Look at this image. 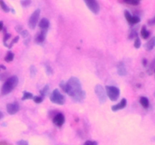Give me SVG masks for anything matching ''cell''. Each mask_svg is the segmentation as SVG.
Returning a JSON list of instances; mask_svg holds the SVG:
<instances>
[{
	"mask_svg": "<svg viewBox=\"0 0 155 145\" xmlns=\"http://www.w3.org/2000/svg\"><path fill=\"white\" fill-rule=\"evenodd\" d=\"M59 86L75 102H81L86 98V92L82 89L81 83L77 77H71L67 82L61 81Z\"/></svg>",
	"mask_w": 155,
	"mask_h": 145,
	"instance_id": "1",
	"label": "cell"
},
{
	"mask_svg": "<svg viewBox=\"0 0 155 145\" xmlns=\"http://www.w3.org/2000/svg\"><path fill=\"white\" fill-rule=\"evenodd\" d=\"M18 82H19V79L17 76H12L8 77L2 86L1 95L2 96L8 95L17 87Z\"/></svg>",
	"mask_w": 155,
	"mask_h": 145,
	"instance_id": "2",
	"label": "cell"
},
{
	"mask_svg": "<svg viewBox=\"0 0 155 145\" xmlns=\"http://www.w3.org/2000/svg\"><path fill=\"white\" fill-rule=\"evenodd\" d=\"M106 95L111 101H117L120 95V91L116 86L106 85L105 87Z\"/></svg>",
	"mask_w": 155,
	"mask_h": 145,
	"instance_id": "3",
	"label": "cell"
},
{
	"mask_svg": "<svg viewBox=\"0 0 155 145\" xmlns=\"http://www.w3.org/2000/svg\"><path fill=\"white\" fill-rule=\"evenodd\" d=\"M50 101L58 105H63L65 103V97L60 92L58 89H54L49 97Z\"/></svg>",
	"mask_w": 155,
	"mask_h": 145,
	"instance_id": "4",
	"label": "cell"
},
{
	"mask_svg": "<svg viewBox=\"0 0 155 145\" xmlns=\"http://www.w3.org/2000/svg\"><path fill=\"white\" fill-rule=\"evenodd\" d=\"M95 93L97 95L100 104H104L107 100V95H106V91L102 85L98 84L95 87Z\"/></svg>",
	"mask_w": 155,
	"mask_h": 145,
	"instance_id": "5",
	"label": "cell"
},
{
	"mask_svg": "<svg viewBox=\"0 0 155 145\" xmlns=\"http://www.w3.org/2000/svg\"><path fill=\"white\" fill-rule=\"evenodd\" d=\"M40 9H36L33 12L31 15H30V18H29L28 21V27H30L31 30H34L36 28V25L38 24V21H39V16H40Z\"/></svg>",
	"mask_w": 155,
	"mask_h": 145,
	"instance_id": "6",
	"label": "cell"
},
{
	"mask_svg": "<svg viewBox=\"0 0 155 145\" xmlns=\"http://www.w3.org/2000/svg\"><path fill=\"white\" fill-rule=\"evenodd\" d=\"M88 8L93 14H97L100 11V6L97 0H83Z\"/></svg>",
	"mask_w": 155,
	"mask_h": 145,
	"instance_id": "7",
	"label": "cell"
},
{
	"mask_svg": "<svg viewBox=\"0 0 155 145\" xmlns=\"http://www.w3.org/2000/svg\"><path fill=\"white\" fill-rule=\"evenodd\" d=\"M124 16H125V18L127 21V22L130 24H131V25H136V24H139L141 21V19L139 17L132 15L130 14V12L128 11H124Z\"/></svg>",
	"mask_w": 155,
	"mask_h": 145,
	"instance_id": "8",
	"label": "cell"
},
{
	"mask_svg": "<svg viewBox=\"0 0 155 145\" xmlns=\"http://www.w3.org/2000/svg\"><path fill=\"white\" fill-rule=\"evenodd\" d=\"M20 110V105L18 102L9 103L6 105V110L10 115H14L18 113Z\"/></svg>",
	"mask_w": 155,
	"mask_h": 145,
	"instance_id": "9",
	"label": "cell"
},
{
	"mask_svg": "<svg viewBox=\"0 0 155 145\" xmlns=\"http://www.w3.org/2000/svg\"><path fill=\"white\" fill-rule=\"evenodd\" d=\"M65 122V118L63 113H58L53 118V122L57 127H61Z\"/></svg>",
	"mask_w": 155,
	"mask_h": 145,
	"instance_id": "10",
	"label": "cell"
},
{
	"mask_svg": "<svg viewBox=\"0 0 155 145\" xmlns=\"http://www.w3.org/2000/svg\"><path fill=\"white\" fill-rule=\"evenodd\" d=\"M127 105V100L126 98H123L120 101V102L118 103V104H115V105L111 106V110L112 111L116 112L118 110H123V109L125 108Z\"/></svg>",
	"mask_w": 155,
	"mask_h": 145,
	"instance_id": "11",
	"label": "cell"
},
{
	"mask_svg": "<svg viewBox=\"0 0 155 145\" xmlns=\"http://www.w3.org/2000/svg\"><path fill=\"white\" fill-rule=\"evenodd\" d=\"M117 73L118 75L120 76H125L127 74V70L126 69L125 64L124 62L120 61L117 63Z\"/></svg>",
	"mask_w": 155,
	"mask_h": 145,
	"instance_id": "12",
	"label": "cell"
},
{
	"mask_svg": "<svg viewBox=\"0 0 155 145\" xmlns=\"http://www.w3.org/2000/svg\"><path fill=\"white\" fill-rule=\"evenodd\" d=\"M47 30H42L40 33L36 36V42L37 44H42L45 40V36H46Z\"/></svg>",
	"mask_w": 155,
	"mask_h": 145,
	"instance_id": "13",
	"label": "cell"
},
{
	"mask_svg": "<svg viewBox=\"0 0 155 145\" xmlns=\"http://www.w3.org/2000/svg\"><path fill=\"white\" fill-rule=\"evenodd\" d=\"M155 47V36H153L148 42L144 45V48L146 51H151L154 49V48Z\"/></svg>",
	"mask_w": 155,
	"mask_h": 145,
	"instance_id": "14",
	"label": "cell"
},
{
	"mask_svg": "<svg viewBox=\"0 0 155 145\" xmlns=\"http://www.w3.org/2000/svg\"><path fill=\"white\" fill-rule=\"evenodd\" d=\"M50 26V22L47 18H43L41 19V21L39 23V27L41 28V30H48V28Z\"/></svg>",
	"mask_w": 155,
	"mask_h": 145,
	"instance_id": "15",
	"label": "cell"
},
{
	"mask_svg": "<svg viewBox=\"0 0 155 145\" xmlns=\"http://www.w3.org/2000/svg\"><path fill=\"white\" fill-rule=\"evenodd\" d=\"M139 102H140V104L144 107L145 109H148L149 107V100H148V98L146 97H141L140 100H139Z\"/></svg>",
	"mask_w": 155,
	"mask_h": 145,
	"instance_id": "16",
	"label": "cell"
},
{
	"mask_svg": "<svg viewBox=\"0 0 155 145\" xmlns=\"http://www.w3.org/2000/svg\"><path fill=\"white\" fill-rule=\"evenodd\" d=\"M141 36L144 39H147L149 38L150 32L147 30L146 26H142V29H141Z\"/></svg>",
	"mask_w": 155,
	"mask_h": 145,
	"instance_id": "17",
	"label": "cell"
},
{
	"mask_svg": "<svg viewBox=\"0 0 155 145\" xmlns=\"http://www.w3.org/2000/svg\"><path fill=\"white\" fill-rule=\"evenodd\" d=\"M0 7L2 9L3 11H5V13H8L11 11V8L7 5L5 2L4 0H0Z\"/></svg>",
	"mask_w": 155,
	"mask_h": 145,
	"instance_id": "18",
	"label": "cell"
},
{
	"mask_svg": "<svg viewBox=\"0 0 155 145\" xmlns=\"http://www.w3.org/2000/svg\"><path fill=\"white\" fill-rule=\"evenodd\" d=\"M49 85H45L44 86L43 89H42V90L39 91V93H40L41 96L45 97L46 96V95H48V93H49Z\"/></svg>",
	"mask_w": 155,
	"mask_h": 145,
	"instance_id": "19",
	"label": "cell"
},
{
	"mask_svg": "<svg viewBox=\"0 0 155 145\" xmlns=\"http://www.w3.org/2000/svg\"><path fill=\"white\" fill-rule=\"evenodd\" d=\"M14 57H15V54H14L12 51H8L7 54H6L5 57V60L6 62H12V60H14Z\"/></svg>",
	"mask_w": 155,
	"mask_h": 145,
	"instance_id": "20",
	"label": "cell"
},
{
	"mask_svg": "<svg viewBox=\"0 0 155 145\" xmlns=\"http://www.w3.org/2000/svg\"><path fill=\"white\" fill-rule=\"evenodd\" d=\"M33 94L28 92H24V94H23V97L21 98V100H22V101H25V100H31L33 99Z\"/></svg>",
	"mask_w": 155,
	"mask_h": 145,
	"instance_id": "21",
	"label": "cell"
},
{
	"mask_svg": "<svg viewBox=\"0 0 155 145\" xmlns=\"http://www.w3.org/2000/svg\"><path fill=\"white\" fill-rule=\"evenodd\" d=\"M126 4L130 5H138L140 3L141 0H124Z\"/></svg>",
	"mask_w": 155,
	"mask_h": 145,
	"instance_id": "22",
	"label": "cell"
},
{
	"mask_svg": "<svg viewBox=\"0 0 155 145\" xmlns=\"http://www.w3.org/2000/svg\"><path fill=\"white\" fill-rule=\"evenodd\" d=\"M154 68H155V59L153 60V61L151 62V64H150V66H149V67H148V75H151V74L153 73Z\"/></svg>",
	"mask_w": 155,
	"mask_h": 145,
	"instance_id": "23",
	"label": "cell"
},
{
	"mask_svg": "<svg viewBox=\"0 0 155 145\" xmlns=\"http://www.w3.org/2000/svg\"><path fill=\"white\" fill-rule=\"evenodd\" d=\"M11 36H12V35H11L10 33H5L4 34V37H3V44H4V45L5 47H7V42L8 40L10 39Z\"/></svg>",
	"mask_w": 155,
	"mask_h": 145,
	"instance_id": "24",
	"label": "cell"
},
{
	"mask_svg": "<svg viewBox=\"0 0 155 145\" xmlns=\"http://www.w3.org/2000/svg\"><path fill=\"white\" fill-rule=\"evenodd\" d=\"M138 33L137 31H136V30H132L131 31H130V34H129V39H134V38H136L138 37Z\"/></svg>",
	"mask_w": 155,
	"mask_h": 145,
	"instance_id": "25",
	"label": "cell"
},
{
	"mask_svg": "<svg viewBox=\"0 0 155 145\" xmlns=\"http://www.w3.org/2000/svg\"><path fill=\"white\" fill-rule=\"evenodd\" d=\"M36 68L35 66H31L30 68V77L31 78H34L36 76Z\"/></svg>",
	"mask_w": 155,
	"mask_h": 145,
	"instance_id": "26",
	"label": "cell"
},
{
	"mask_svg": "<svg viewBox=\"0 0 155 145\" xmlns=\"http://www.w3.org/2000/svg\"><path fill=\"white\" fill-rule=\"evenodd\" d=\"M43 98L44 97L42 96H33V101H34L35 103H36V104H40V103L42 102V101H43Z\"/></svg>",
	"mask_w": 155,
	"mask_h": 145,
	"instance_id": "27",
	"label": "cell"
},
{
	"mask_svg": "<svg viewBox=\"0 0 155 145\" xmlns=\"http://www.w3.org/2000/svg\"><path fill=\"white\" fill-rule=\"evenodd\" d=\"M141 45H142V42H141V39H139V36H138V37H136V39H135L134 47L138 49V48H140Z\"/></svg>",
	"mask_w": 155,
	"mask_h": 145,
	"instance_id": "28",
	"label": "cell"
},
{
	"mask_svg": "<svg viewBox=\"0 0 155 145\" xmlns=\"http://www.w3.org/2000/svg\"><path fill=\"white\" fill-rule=\"evenodd\" d=\"M31 4V0H21V5L22 7L27 8Z\"/></svg>",
	"mask_w": 155,
	"mask_h": 145,
	"instance_id": "29",
	"label": "cell"
},
{
	"mask_svg": "<svg viewBox=\"0 0 155 145\" xmlns=\"http://www.w3.org/2000/svg\"><path fill=\"white\" fill-rule=\"evenodd\" d=\"M45 72H46L47 75L50 76V75H51V74H52V72H53L52 69H51V66H50L49 65L47 64V63H45Z\"/></svg>",
	"mask_w": 155,
	"mask_h": 145,
	"instance_id": "30",
	"label": "cell"
},
{
	"mask_svg": "<svg viewBox=\"0 0 155 145\" xmlns=\"http://www.w3.org/2000/svg\"><path fill=\"white\" fill-rule=\"evenodd\" d=\"M19 39H20V37H19V36H15V37L13 39H12V42H11V43L8 45V48H12V47L13 46L14 44L17 43V42H18V40H19Z\"/></svg>",
	"mask_w": 155,
	"mask_h": 145,
	"instance_id": "31",
	"label": "cell"
},
{
	"mask_svg": "<svg viewBox=\"0 0 155 145\" xmlns=\"http://www.w3.org/2000/svg\"><path fill=\"white\" fill-rule=\"evenodd\" d=\"M8 72H2L0 73V80L3 81V80H6L8 78Z\"/></svg>",
	"mask_w": 155,
	"mask_h": 145,
	"instance_id": "32",
	"label": "cell"
},
{
	"mask_svg": "<svg viewBox=\"0 0 155 145\" xmlns=\"http://www.w3.org/2000/svg\"><path fill=\"white\" fill-rule=\"evenodd\" d=\"M84 145H98V142L95 140H86Z\"/></svg>",
	"mask_w": 155,
	"mask_h": 145,
	"instance_id": "33",
	"label": "cell"
},
{
	"mask_svg": "<svg viewBox=\"0 0 155 145\" xmlns=\"http://www.w3.org/2000/svg\"><path fill=\"white\" fill-rule=\"evenodd\" d=\"M20 34H21V36H22L24 38H27V36H29L28 31H27V30H23L20 33Z\"/></svg>",
	"mask_w": 155,
	"mask_h": 145,
	"instance_id": "34",
	"label": "cell"
},
{
	"mask_svg": "<svg viewBox=\"0 0 155 145\" xmlns=\"http://www.w3.org/2000/svg\"><path fill=\"white\" fill-rule=\"evenodd\" d=\"M148 24L149 26H154L155 25V16L153 17V18H151L150 20H148Z\"/></svg>",
	"mask_w": 155,
	"mask_h": 145,
	"instance_id": "35",
	"label": "cell"
},
{
	"mask_svg": "<svg viewBox=\"0 0 155 145\" xmlns=\"http://www.w3.org/2000/svg\"><path fill=\"white\" fill-rule=\"evenodd\" d=\"M17 145H28V142L25 140H20L17 142Z\"/></svg>",
	"mask_w": 155,
	"mask_h": 145,
	"instance_id": "36",
	"label": "cell"
},
{
	"mask_svg": "<svg viewBox=\"0 0 155 145\" xmlns=\"http://www.w3.org/2000/svg\"><path fill=\"white\" fill-rule=\"evenodd\" d=\"M15 30H16V31L18 32V33H20L21 31H22L23 29H22V27H21V26L18 25V26H17L16 27H15Z\"/></svg>",
	"mask_w": 155,
	"mask_h": 145,
	"instance_id": "37",
	"label": "cell"
},
{
	"mask_svg": "<svg viewBox=\"0 0 155 145\" xmlns=\"http://www.w3.org/2000/svg\"><path fill=\"white\" fill-rule=\"evenodd\" d=\"M147 64H148V60H147L146 58H144L143 60H142V65H143L144 66H147Z\"/></svg>",
	"mask_w": 155,
	"mask_h": 145,
	"instance_id": "38",
	"label": "cell"
},
{
	"mask_svg": "<svg viewBox=\"0 0 155 145\" xmlns=\"http://www.w3.org/2000/svg\"><path fill=\"white\" fill-rule=\"evenodd\" d=\"M0 145H12L6 141H0Z\"/></svg>",
	"mask_w": 155,
	"mask_h": 145,
	"instance_id": "39",
	"label": "cell"
},
{
	"mask_svg": "<svg viewBox=\"0 0 155 145\" xmlns=\"http://www.w3.org/2000/svg\"><path fill=\"white\" fill-rule=\"evenodd\" d=\"M1 69H4V70H5L6 67L4 66V65L1 64V65H0V70H1Z\"/></svg>",
	"mask_w": 155,
	"mask_h": 145,
	"instance_id": "40",
	"label": "cell"
},
{
	"mask_svg": "<svg viewBox=\"0 0 155 145\" xmlns=\"http://www.w3.org/2000/svg\"><path fill=\"white\" fill-rule=\"evenodd\" d=\"M3 29V22L2 21H0V31L2 30Z\"/></svg>",
	"mask_w": 155,
	"mask_h": 145,
	"instance_id": "41",
	"label": "cell"
},
{
	"mask_svg": "<svg viewBox=\"0 0 155 145\" xmlns=\"http://www.w3.org/2000/svg\"><path fill=\"white\" fill-rule=\"evenodd\" d=\"M3 117H4V114H3V113H2V112H1V111H0V119H2Z\"/></svg>",
	"mask_w": 155,
	"mask_h": 145,
	"instance_id": "42",
	"label": "cell"
},
{
	"mask_svg": "<svg viewBox=\"0 0 155 145\" xmlns=\"http://www.w3.org/2000/svg\"><path fill=\"white\" fill-rule=\"evenodd\" d=\"M154 97L155 98V91H154Z\"/></svg>",
	"mask_w": 155,
	"mask_h": 145,
	"instance_id": "43",
	"label": "cell"
},
{
	"mask_svg": "<svg viewBox=\"0 0 155 145\" xmlns=\"http://www.w3.org/2000/svg\"><path fill=\"white\" fill-rule=\"evenodd\" d=\"M154 72L155 73V68H154Z\"/></svg>",
	"mask_w": 155,
	"mask_h": 145,
	"instance_id": "44",
	"label": "cell"
},
{
	"mask_svg": "<svg viewBox=\"0 0 155 145\" xmlns=\"http://www.w3.org/2000/svg\"><path fill=\"white\" fill-rule=\"evenodd\" d=\"M0 71H1V70H0Z\"/></svg>",
	"mask_w": 155,
	"mask_h": 145,
	"instance_id": "45",
	"label": "cell"
}]
</instances>
